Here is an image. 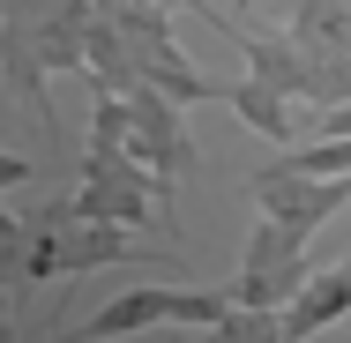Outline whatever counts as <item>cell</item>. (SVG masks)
I'll return each mask as SVG.
<instances>
[{
	"mask_svg": "<svg viewBox=\"0 0 351 343\" xmlns=\"http://www.w3.org/2000/svg\"><path fill=\"white\" fill-rule=\"evenodd\" d=\"M306 231L299 224H277V216H262L254 224V239H247V262H239V283L224 291L232 306H247V314H284L299 291H306Z\"/></svg>",
	"mask_w": 351,
	"mask_h": 343,
	"instance_id": "6da1fadb",
	"label": "cell"
},
{
	"mask_svg": "<svg viewBox=\"0 0 351 343\" xmlns=\"http://www.w3.org/2000/svg\"><path fill=\"white\" fill-rule=\"evenodd\" d=\"M165 194H172V187H165V179H149L142 164L105 157V149H82V187H75L60 209H68L75 224H120V231H135ZM165 209H172V202H165Z\"/></svg>",
	"mask_w": 351,
	"mask_h": 343,
	"instance_id": "7a4b0ae2",
	"label": "cell"
},
{
	"mask_svg": "<svg viewBox=\"0 0 351 343\" xmlns=\"http://www.w3.org/2000/svg\"><path fill=\"white\" fill-rule=\"evenodd\" d=\"M224 314H232L224 291H157V283H142V291H120L112 306H97L90 321H75L60 343H112V336H135V329H157V321H202V329H217Z\"/></svg>",
	"mask_w": 351,
	"mask_h": 343,
	"instance_id": "3957f363",
	"label": "cell"
},
{
	"mask_svg": "<svg viewBox=\"0 0 351 343\" xmlns=\"http://www.w3.org/2000/svg\"><path fill=\"white\" fill-rule=\"evenodd\" d=\"M120 105H128V149H120V157L172 187V179L195 164V142H187V127H180V105H172L165 90H149V82H142L135 97H120Z\"/></svg>",
	"mask_w": 351,
	"mask_h": 343,
	"instance_id": "277c9868",
	"label": "cell"
},
{
	"mask_svg": "<svg viewBox=\"0 0 351 343\" xmlns=\"http://www.w3.org/2000/svg\"><path fill=\"white\" fill-rule=\"evenodd\" d=\"M247 194L262 216H277V224H299L306 239L351 202V179H306V172H291V164H269V172H254L247 179Z\"/></svg>",
	"mask_w": 351,
	"mask_h": 343,
	"instance_id": "5b68a950",
	"label": "cell"
},
{
	"mask_svg": "<svg viewBox=\"0 0 351 343\" xmlns=\"http://www.w3.org/2000/svg\"><path fill=\"white\" fill-rule=\"evenodd\" d=\"M329 321H351V254L337 262V269H322V276H306V291L284 306V343H306V336H322Z\"/></svg>",
	"mask_w": 351,
	"mask_h": 343,
	"instance_id": "8992f818",
	"label": "cell"
},
{
	"mask_svg": "<svg viewBox=\"0 0 351 343\" xmlns=\"http://www.w3.org/2000/svg\"><path fill=\"white\" fill-rule=\"evenodd\" d=\"M224 105L254 127V135H269V142H291V135H306V120H299V105L291 97H277V90H262V82H224Z\"/></svg>",
	"mask_w": 351,
	"mask_h": 343,
	"instance_id": "52a82bcc",
	"label": "cell"
},
{
	"mask_svg": "<svg viewBox=\"0 0 351 343\" xmlns=\"http://www.w3.org/2000/svg\"><path fill=\"white\" fill-rule=\"evenodd\" d=\"M299 45L314 53H344L351 60V0H291V23H284Z\"/></svg>",
	"mask_w": 351,
	"mask_h": 343,
	"instance_id": "ba28073f",
	"label": "cell"
},
{
	"mask_svg": "<svg viewBox=\"0 0 351 343\" xmlns=\"http://www.w3.org/2000/svg\"><path fill=\"white\" fill-rule=\"evenodd\" d=\"M217 343H284V321H277V314H247V306H232V314L217 321Z\"/></svg>",
	"mask_w": 351,
	"mask_h": 343,
	"instance_id": "9c48e42d",
	"label": "cell"
},
{
	"mask_svg": "<svg viewBox=\"0 0 351 343\" xmlns=\"http://www.w3.org/2000/svg\"><path fill=\"white\" fill-rule=\"evenodd\" d=\"M23 179H30V157H23V149H0V194L23 187Z\"/></svg>",
	"mask_w": 351,
	"mask_h": 343,
	"instance_id": "30bf717a",
	"label": "cell"
},
{
	"mask_svg": "<svg viewBox=\"0 0 351 343\" xmlns=\"http://www.w3.org/2000/svg\"><path fill=\"white\" fill-rule=\"evenodd\" d=\"M0 343H15V336H8V291H0Z\"/></svg>",
	"mask_w": 351,
	"mask_h": 343,
	"instance_id": "8fae6325",
	"label": "cell"
}]
</instances>
